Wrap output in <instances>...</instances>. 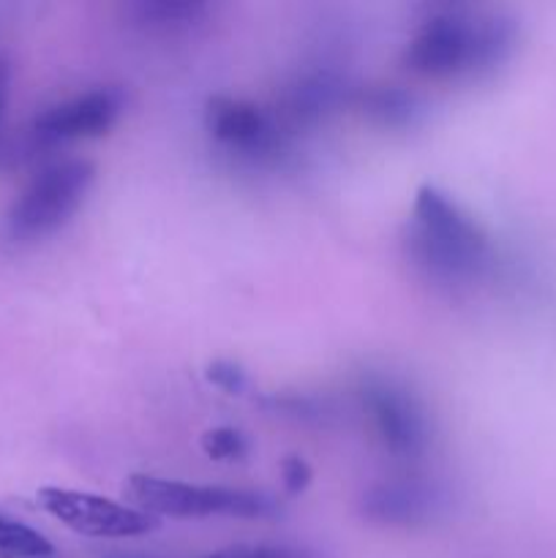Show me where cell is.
<instances>
[{
  "mask_svg": "<svg viewBox=\"0 0 556 558\" xmlns=\"http://www.w3.org/2000/svg\"><path fill=\"white\" fill-rule=\"evenodd\" d=\"M518 47V22L507 11L442 5L401 52L403 69L423 80H478L501 69Z\"/></svg>",
  "mask_w": 556,
  "mask_h": 558,
  "instance_id": "6da1fadb",
  "label": "cell"
},
{
  "mask_svg": "<svg viewBox=\"0 0 556 558\" xmlns=\"http://www.w3.org/2000/svg\"><path fill=\"white\" fill-rule=\"evenodd\" d=\"M403 251L420 276L447 289L472 287L494 265L485 229L436 185H420L414 194Z\"/></svg>",
  "mask_w": 556,
  "mask_h": 558,
  "instance_id": "7a4b0ae2",
  "label": "cell"
},
{
  "mask_svg": "<svg viewBox=\"0 0 556 558\" xmlns=\"http://www.w3.org/2000/svg\"><path fill=\"white\" fill-rule=\"evenodd\" d=\"M125 499L131 507L153 518H240V521H265L281 512L278 499L262 490L221 488V485H191L180 480L131 474L125 483Z\"/></svg>",
  "mask_w": 556,
  "mask_h": 558,
  "instance_id": "3957f363",
  "label": "cell"
},
{
  "mask_svg": "<svg viewBox=\"0 0 556 558\" xmlns=\"http://www.w3.org/2000/svg\"><path fill=\"white\" fill-rule=\"evenodd\" d=\"M93 180L96 167L85 158H65L44 167L5 213V238L11 243H33L55 234L80 210Z\"/></svg>",
  "mask_w": 556,
  "mask_h": 558,
  "instance_id": "277c9868",
  "label": "cell"
},
{
  "mask_svg": "<svg viewBox=\"0 0 556 558\" xmlns=\"http://www.w3.org/2000/svg\"><path fill=\"white\" fill-rule=\"evenodd\" d=\"M360 403L374 425L376 439L390 456L414 461L434 441V428L425 403L403 381L385 374H365L358 387Z\"/></svg>",
  "mask_w": 556,
  "mask_h": 558,
  "instance_id": "5b68a950",
  "label": "cell"
},
{
  "mask_svg": "<svg viewBox=\"0 0 556 558\" xmlns=\"http://www.w3.org/2000/svg\"><path fill=\"white\" fill-rule=\"evenodd\" d=\"M38 507L71 532L93 539H134L156 532L158 518L131 505L71 488H41Z\"/></svg>",
  "mask_w": 556,
  "mask_h": 558,
  "instance_id": "8992f818",
  "label": "cell"
},
{
  "mask_svg": "<svg viewBox=\"0 0 556 558\" xmlns=\"http://www.w3.org/2000/svg\"><path fill=\"white\" fill-rule=\"evenodd\" d=\"M205 131L218 147L249 161L276 158L283 150L281 123L254 101L232 96H213L205 104Z\"/></svg>",
  "mask_w": 556,
  "mask_h": 558,
  "instance_id": "52a82bcc",
  "label": "cell"
},
{
  "mask_svg": "<svg viewBox=\"0 0 556 558\" xmlns=\"http://www.w3.org/2000/svg\"><path fill=\"white\" fill-rule=\"evenodd\" d=\"M450 494L442 483L420 477L382 480L368 485L360 496L358 507L365 521L376 526L414 529L428 526L431 521L445 515L450 507Z\"/></svg>",
  "mask_w": 556,
  "mask_h": 558,
  "instance_id": "ba28073f",
  "label": "cell"
},
{
  "mask_svg": "<svg viewBox=\"0 0 556 558\" xmlns=\"http://www.w3.org/2000/svg\"><path fill=\"white\" fill-rule=\"evenodd\" d=\"M125 96L120 87H93L74 98L44 109L33 120V136L41 145H65V142L96 140L104 136L123 114Z\"/></svg>",
  "mask_w": 556,
  "mask_h": 558,
  "instance_id": "9c48e42d",
  "label": "cell"
},
{
  "mask_svg": "<svg viewBox=\"0 0 556 558\" xmlns=\"http://www.w3.org/2000/svg\"><path fill=\"white\" fill-rule=\"evenodd\" d=\"M343 90H347V85H343L338 71L316 69L294 80V85L287 90V98H283V112L294 125L316 123L333 107L341 104Z\"/></svg>",
  "mask_w": 556,
  "mask_h": 558,
  "instance_id": "30bf717a",
  "label": "cell"
},
{
  "mask_svg": "<svg viewBox=\"0 0 556 558\" xmlns=\"http://www.w3.org/2000/svg\"><path fill=\"white\" fill-rule=\"evenodd\" d=\"M360 109L365 118L385 129H412L423 118L425 107L418 93L407 90V87L379 85L360 93Z\"/></svg>",
  "mask_w": 556,
  "mask_h": 558,
  "instance_id": "8fae6325",
  "label": "cell"
},
{
  "mask_svg": "<svg viewBox=\"0 0 556 558\" xmlns=\"http://www.w3.org/2000/svg\"><path fill=\"white\" fill-rule=\"evenodd\" d=\"M131 14L150 31H178L196 25L207 14V5L196 0H147L131 5Z\"/></svg>",
  "mask_w": 556,
  "mask_h": 558,
  "instance_id": "7c38bea8",
  "label": "cell"
},
{
  "mask_svg": "<svg viewBox=\"0 0 556 558\" xmlns=\"http://www.w3.org/2000/svg\"><path fill=\"white\" fill-rule=\"evenodd\" d=\"M52 543L27 523L0 512V558H49Z\"/></svg>",
  "mask_w": 556,
  "mask_h": 558,
  "instance_id": "4fadbf2b",
  "label": "cell"
},
{
  "mask_svg": "<svg viewBox=\"0 0 556 558\" xmlns=\"http://www.w3.org/2000/svg\"><path fill=\"white\" fill-rule=\"evenodd\" d=\"M200 445H202V452L216 463H240L245 461L251 452L249 436L238 428H229V425L205 430Z\"/></svg>",
  "mask_w": 556,
  "mask_h": 558,
  "instance_id": "5bb4252c",
  "label": "cell"
},
{
  "mask_svg": "<svg viewBox=\"0 0 556 558\" xmlns=\"http://www.w3.org/2000/svg\"><path fill=\"white\" fill-rule=\"evenodd\" d=\"M267 407L283 417L303 420V423H325L330 417V407L314 396H273Z\"/></svg>",
  "mask_w": 556,
  "mask_h": 558,
  "instance_id": "9a60e30c",
  "label": "cell"
},
{
  "mask_svg": "<svg viewBox=\"0 0 556 558\" xmlns=\"http://www.w3.org/2000/svg\"><path fill=\"white\" fill-rule=\"evenodd\" d=\"M205 379L227 396H243L249 390V374L234 360H213L205 368Z\"/></svg>",
  "mask_w": 556,
  "mask_h": 558,
  "instance_id": "2e32d148",
  "label": "cell"
},
{
  "mask_svg": "<svg viewBox=\"0 0 556 558\" xmlns=\"http://www.w3.org/2000/svg\"><path fill=\"white\" fill-rule=\"evenodd\" d=\"M205 558H316L311 550L289 548V545H232V548L216 550Z\"/></svg>",
  "mask_w": 556,
  "mask_h": 558,
  "instance_id": "e0dca14e",
  "label": "cell"
},
{
  "mask_svg": "<svg viewBox=\"0 0 556 558\" xmlns=\"http://www.w3.org/2000/svg\"><path fill=\"white\" fill-rule=\"evenodd\" d=\"M314 472H311L309 461L300 456H287L281 461V485L289 496H300L309 490Z\"/></svg>",
  "mask_w": 556,
  "mask_h": 558,
  "instance_id": "ac0fdd59",
  "label": "cell"
},
{
  "mask_svg": "<svg viewBox=\"0 0 556 558\" xmlns=\"http://www.w3.org/2000/svg\"><path fill=\"white\" fill-rule=\"evenodd\" d=\"M3 98H5V69L0 63V112H3Z\"/></svg>",
  "mask_w": 556,
  "mask_h": 558,
  "instance_id": "d6986e66",
  "label": "cell"
},
{
  "mask_svg": "<svg viewBox=\"0 0 556 558\" xmlns=\"http://www.w3.org/2000/svg\"><path fill=\"white\" fill-rule=\"evenodd\" d=\"M107 558H153V556H140V554H112Z\"/></svg>",
  "mask_w": 556,
  "mask_h": 558,
  "instance_id": "ffe728a7",
  "label": "cell"
}]
</instances>
